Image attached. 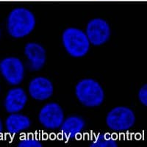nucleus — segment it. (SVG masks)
Wrapping results in <instances>:
<instances>
[{
  "mask_svg": "<svg viewBox=\"0 0 147 147\" xmlns=\"http://www.w3.org/2000/svg\"><path fill=\"white\" fill-rule=\"evenodd\" d=\"M99 1H114V0H99Z\"/></svg>",
  "mask_w": 147,
  "mask_h": 147,
  "instance_id": "nucleus-18",
  "label": "nucleus"
},
{
  "mask_svg": "<svg viewBox=\"0 0 147 147\" xmlns=\"http://www.w3.org/2000/svg\"><path fill=\"white\" fill-rule=\"evenodd\" d=\"M138 99L140 102L144 105H147V86L144 85L138 92Z\"/></svg>",
  "mask_w": 147,
  "mask_h": 147,
  "instance_id": "nucleus-15",
  "label": "nucleus"
},
{
  "mask_svg": "<svg viewBox=\"0 0 147 147\" xmlns=\"http://www.w3.org/2000/svg\"><path fill=\"white\" fill-rule=\"evenodd\" d=\"M42 144L39 140L33 138H26L18 143V147H42Z\"/></svg>",
  "mask_w": 147,
  "mask_h": 147,
  "instance_id": "nucleus-14",
  "label": "nucleus"
},
{
  "mask_svg": "<svg viewBox=\"0 0 147 147\" xmlns=\"http://www.w3.org/2000/svg\"><path fill=\"white\" fill-rule=\"evenodd\" d=\"M85 126V122L82 118L73 115L63 121L60 126V131L65 140H70L75 138L83 129Z\"/></svg>",
  "mask_w": 147,
  "mask_h": 147,
  "instance_id": "nucleus-11",
  "label": "nucleus"
},
{
  "mask_svg": "<svg viewBox=\"0 0 147 147\" xmlns=\"http://www.w3.org/2000/svg\"><path fill=\"white\" fill-rule=\"evenodd\" d=\"M0 36H1V32H0Z\"/></svg>",
  "mask_w": 147,
  "mask_h": 147,
  "instance_id": "nucleus-19",
  "label": "nucleus"
},
{
  "mask_svg": "<svg viewBox=\"0 0 147 147\" xmlns=\"http://www.w3.org/2000/svg\"><path fill=\"white\" fill-rule=\"evenodd\" d=\"M85 34L90 44L94 46L102 45L110 38V25L104 19L94 18L88 24Z\"/></svg>",
  "mask_w": 147,
  "mask_h": 147,
  "instance_id": "nucleus-6",
  "label": "nucleus"
},
{
  "mask_svg": "<svg viewBox=\"0 0 147 147\" xmlns=\"http://www.w3.org/2000/svg\"><path fill=\"white\" fill-rule=\"evenodd\" d=\"M75 94L78 99L86 107H97L102 105L105 93L100 84L93 79H84L76 85Z\"/></svg>",
  "mask_w": 147,
  "mask_h": 147,
  "instance_id": "nucleus-2",
  "label": "nucleus"
},
{
  "mask_svg": "<svg viewBox=\"0 0 147 147\" xmlns=\"http://www.w3.org/2000/svg\"><path fill=\"white\" fill-rule=\"evenodd\" d=\"M35 26V16L24 7L13 9L7 17V32L15 38H21L28 35L34 30Z\"/></svg>",
  "mask_w": 147,
  "mask_h": 147,
  "instance_id": "nucleus-1",
  "label": "nucleus"
},
{
  "mask_svg": "<svg viewBox=\"0 0 147 147\" xmlns=\"http://www.w3.org/2000/svg\"><path fill=\"white\" fill-rule=\"evenodd\" d=\"M0 72L9 84L16 85L23 80L24 67L17 57H6L0 62Z\"/></svg>",
  "mask_w": 147,
  "mask_h": 147,
  "instance_id": "nucleus-5",
  "label": "nucleus"
},
{
  "mask_svg": "<svg viewBox=\"0 0 147 147\" xmlns=\"http://www.w3.org/2000/svg\"><path fill=\"white\" fill-rule=\"evenodd\" d=\"M136 122L135 113L127 107H116L108 113L106 118L107 127L114 131L127 130Z\"/></svg>",
  "mask_w": 147,
  "mask_h": 147,
  "instance_id": "nucleus-4",
  "label": "nucleus"
},
{
  "mask_svg": "<svg viewBox=\"0 0 147 147\" xmlns=\"http://www.w3.org/2000/svg\"><path fill=\"white\" fill-rule=\"evenodd\" d=\"M15 1H38V0H15Z\"/></svg>",
  "mask_w": 147,
  "mask_h": 147,
  "instance_id": "nucleus-17",
  "label": "nucleus"
},
{
  "mask_svg": "<svg viewBox=\"0 0 147 147\" xmlns=\"http://www.w3.org/2000/svg\"><path fill=\"white\" fill-rule=\"evenodd\" d=\"M53 90L52 82L46 77H35L29 85L30 96L36 100L44 101L49 99L53 94Z\"/></svg>",
  "mask_w": 147,
  "mask_h": 147,
  "instance_id": "nucleus-8",
  "label": "nucleus"
},
{
  "mask_svg": "<svg viewBox=\"0 0 147 147\" xmlns=\"http://www.w3.org/2000/svg\"><path fill=\"white\" fill-rule=\"evenodd\" d=\"M31 125V121L27 116L19 113H11L5 121V127L8 132L16 134L25 130Z\"/></svg>",
  "mask_w": 147,
  "mask_h": 147,
  "instance_id": "nucleus-12",
  "label": "nucleus"
},
{
  "mask_svg": "<svg viewBox=\"0 0 147 147\" xmlns=\"http://www.w3.org/2000/svg\"><path fill=\"white\" fill-rule=\"evenodd\" d=\"M38 119L40 124L46 128L51 129L59 128L64 121L63 110L58 104L48 103L40 110Z\"/></svg>",
  "mask_w": 147,
  "mask_h": 147,
  "instance_id": "nucleus-7",
  "label": "nucleus"
},
{
  "mask_svg": "<svg viewBox=\"0 0 147 147\" xmlns=\"http://www.w3.org/2000/svg\"><path fill=\"white\" fill-rule=\"evenodd\" d=\"M65 50L73 57H82L88 52L90 42L83 31L74 27L64 30L62 36Z\"/></svg>",
  "mask_w": 147,
  "mask_h": 147,
  "instance_id": "nucleus-3",
  "label": "nucleus"
},
{
  "mask_svg": "<svg viewBox=\"0 0 147 147\" xmlns=\"http://www.w3.org/2000/svg\"><path fill=\"white\" fill-rule=\"evenodd\" d=\"M27 102V96L25 91L21 88H15L9 90L5 97V107L7 112L16 113L23 110Z\"/></svg>",
  "mask_w": 147,
  "mask_h": 147,
  "instance_id": "nucleus-9",
  "label": "nucleus"
},
{
  "mask_svg": "<svg viewBox=\"0 0 147 147\" xmlns=\"http://www.w3.org/2000/svg\"><path fill=\"white\" fill-rule=\"evenodd\" d=\"M2 130H3V127H2V122L1 119H0V138L2 135Z\"/></svg>",
  "mask_w": 147,
  "mask_h": 147,
  "instance_id": "nucleus-16",
  "label": "nucleus"
},
{
  "mask_svg": "<svg viewBox=\"0 0 147 147\" xmlns=\"http://www.w3.org/2000/svg\"><path fill=\"white\" fill-rule=\"evenodd\" d=\"M24 53L30 61V68L38 71L43 68L46 62V50L37 43H29L25 46Z\"/></svg>",
  "mask_w": 147,
  "mask_h": 147,
  "instance_id": "nucleus-10",
  "label": "nucleus"
},
{
  "mask_svg": "<svg viewBox=\"0 0 147 147\" xmlns=\"http://www.w3.org/2000/svg\"><path fill=\"white\" fill-rule=\"evenodd\" d=\"M90 147H117V142L109 134H100L90 144Z\"/></svg>",
  "mask_w": 147,
  "mask_h": 147,
  "instance_id": "nucleus-13",
  "label": "nucleus"
}]
</instances>
